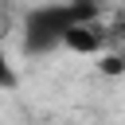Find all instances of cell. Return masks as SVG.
Listing matches in <instances>:
<instances>
[{
    "label": "cell",
    "instance_id": "2",
    "mask_svg": "<svg viewBox=\"0 0 125 125\" xmlns=\"http://www.w3.org/2000/svg\"><path fill=\"white\" fill-rule=\"evenodd\" d=\"M0 86L4 90L16 86V62H12V51H8V39H4V23H0Z\"/></svg>",
    "mask_w": 125,
    "mask_h": 125
},
{
    "label": "cell",
    "instance_id": "1",
    "mask_svg": "<svg viewBox=\"0 0 125 125\" xmlns=\"http://www.w3.org/2000/svg\"><path fill=\"white\" fill-rule=\"evenodd\" d=\"M82 12H90V8H78V4H51V8H35V12L27 16V47H31V51L59 47V35H62L66 23L78 20Z\"/></svg>",
    "mask_w": 125,
    "mask_h": 125
}]
</instances>
